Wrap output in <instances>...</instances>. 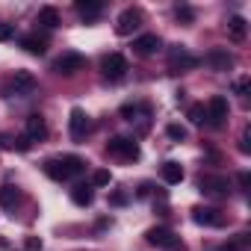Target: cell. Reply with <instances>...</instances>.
<instances>
[{
  "label": "cell",
  "mask_w": 251,
  "mask_h": 251,
  "mask_svg": "<svg viewBox=\"0 0 251 251\" xmlns=\"http://www.w3.org/2000/svg\"><path fill=\"white\" fill-rule=\"evenodd\" d=\"M145 236H148L151 245H157V248H163V251H186L183 239H180L177 233H172L169 227H151Z\"/></svg>",
  "instance_id": "1"
},
{
  "label": "cell",
  "mask_w": 251,
  "mask_h": 251,
  "mask_svg": "<svg viewBox=\"0 0 251 251\" xmlns=\"http://www.w3.org/2000/svg\"><path fill=\"white\" fill-rule=\"evenodd\" d=\"M198 189L204 195H213V198H227L230 195V180L225 175H201Z\"/></svg>",
  "instance_id": "2"
},
{
  "label": "cell",
  "mask_w": 251,
  "mask_h": 251,
  "mask_svg": "<svg viewBox=\"0 0 251 251\" xmlns=\"http://www.w3.org/2000/svg\"><path fill=\"white\" fill-rule=\"evenodd\" d=\"M106 154L109 157H118V160H139V145L133 139H124V136H115L106 142Z\"/></svg>",
  "instance_id": "3"
},
{
  "label": "cell",
  "mask_w": 251,
  "mask_h": 251,
  "mask_svg": "<svg viewBox=\"0 0 251 251\" xmlns=\"http://www.w3.org/2000/svg\"><path fill=\"white\" fill-rule=\"evenodd\" d=\"M204 109H207V124H210V127H222V124L227 121V112H230L225 95H213Z\"/></svg>",
  "instance_id": "4"
},
{
  "label": "cell",
  "mask_w": 251,
  "mask_h": 251,
  "mask_svg": "<svg viewBox=\"0 0 251 251\" xmlns=\"http://www.w3.org/2000/svg\"><path fill=\"white\" fill-rule=\"evenodd\" d=\"M68 130H71V139L74 142H83L89 136V130H92V121H89V115L80 106H74L71 115H68Z\"/></svg>",
  "instance_id": "5"
},
{
  "label": "cell",
  "mask_w": 251,
  "mask_h": 251,
  "mask_svg": "<svg viewBox=\"0 0 251 251\" xmlns=\"http://www.w3.org/2000/svg\"><path fill=\"white\" fill-rule=\"evenodd\" d=\"M100 68H103V77L115 83V80H124V74H127V59H124L121 53H106Z\"/></svg>",
  "instance_id": "6"
},
{
  "label": "cell",
  "mask_w": 251,
  "mask_h": 251,
  "mask_svg": "<svg viewBox=\"0 0 251 251\" xmlns=\"http://www.w3.org/2000/svg\"><path fill=\"white\" fill-rule=\"evenodd\" d=\"M201 65V59L195 56V53H189L186 48H175L172 53H169V68L172 71H192V68H198Z\"/></svg>",
  "instance_id": "7"
},
{
  "label": "cell",
  "mask_w": 251,
  "mask_h": 251,
  "mask_svg": "<svg viewBox=\"0 0 251 251\" xmlns=\"http://www.w3.org/2000/svg\"><path fill=\"white\" fill-rule=\"evenodd\" d=\"M139 24H142V12L139 9H124L118 15V21H115V33L118 36H130Z\"/></svg>",
  "instance_id": "8"
},
{
  "label": "cell",
  "mask_w": 251,
  "mask_h": 251,
  "mask_svg": "<svg viewBox=\"0 0 251 251\" xmlns=\"http://www.w3.org/2000/svg\"><path fill=\"white\" fill-rule=\"evenodd\" d=\"M83 65H86V59H83L80 53H62V56L53 62V71H56V74H65V77H71V74H77Z\"/></svg>",
  "instance_id": "9"
},
{
  "label": "cell",
  "mask_w": 251,
  "mask_h": 251,
  "mask_svg": "<svg viewBox=\"0 0 251 251\" xmlns=\"http://www.w3.org/2000/svg\"><path fill=\"white\" fill-rule=\"evenodd\" d=\"M192 219H195L198 225H204V227H222V225H225V216H222V210H216V207H195V210H192Z\"/></svg>",
  "instance_id": "10"
},
{
  "label": "cell",
  "mask_w": 251,
  "mask_h": 251,
  "mask_svg": "<svg viewBox=\"0 0 251 251\" xmlns=\"http://www.w3.org/2000/svg\"><path fill=\"white\" fill-rule=\"evenodd\" d=\"M207 65H210L213 71H230V68H233V56H230L227 50H222V48H213V50L207 53Z\"/></svg>",
  "instance_id": "11"
},
{
  "label": "cell",
  "mask_w": 251,
  "mask_h": 251,
  "mask_svg": "<svg viewBox=\"0 0 251 251\" xmlns=\"http://www.w3.org/2000/svg\"><path fill=\"white\" fill-rule=\"evenodd\" d=\"M48 136V124H45V118L39 115V112H33L30 118H27V139L30 142H42Z\"/></svg>",
  "instance_id": "12"
},
{
  "label": "cell",
  "mask_w": 251,
  "mask_h": 251,
  "mask_svg": "<svg viewBox=\"0 0 251 251\" xmlns=\"http://www.w3.org/2000/svg\"><path fill=\"white\" fill-rule=\"evenodd\" d=\"M133 48H136V53L151 56V53H157V48H160V36H157V33H145V36H139V39L133 42Z\"/></svg>",
  "instance_id": "13"
},
{
  "label": "cell",
  "mask_w": 251,
  "mask_h": 251,
  "mask_svg": "<svg viewBox=\"0 0 251 251\" xmlns=\"http://www.w3.org/2000/svg\"><path fill=\"white\" fill-rule=\"evenodd\" d=\"M12 89H15V95H30V92L36 89V77H33L30 71H15Z\"/></svg>",
  "instance_id": "14"
},
{
  "label": "cell",
  "mask_w": 251,
  "mask_h": 251,
  "mask_svg": "<svg viewBox=\"0 0 251 251\" xmlns=\"http://www.w3.org/2000/svg\"><path fill=\"white\" fill-rule=\"evenodd\" d=\"M77 15L80 18H86V21H92V18H98L100 12H103V3L100 0H77Z\"/></svg>",
  "instance_id": "15"
},
{
  "label": "cell",
  "mask_w": 251,
  "mask_h": 251,
  "mask_svg": "<svg viewBox=\"0 0 251 251\" xmlns=\"http://www.w3.org/2000/svg\"><path fill=\"white\" fill-rule=\"evenodd\" d=\"M21 48H24L27 53H36V56H42V53L48 50V39L33 33V36H24V39H21Z\"/></svg>",
  "instance_id": "16"
},
{
  "label": "cell",
  "mask_w": 251,
  "mask_h": 251,
  "mask_svg": "<svg viewBox=\"0 0 251 251\" xmlns=\"http://www.w3.org/2000/svg\"><path fill=\"white\" fill-rule=\"evenodd\" d=\"M227 36H230L233 42H245V36H248V24H245V18L233 15V18L227 21Z\"/></svg>",
  "instance_id": "17"
},
{
  "label": "cell",
  "mask_w": 251,
  "mask_h": 251,
  "mask_svg": "<svg viewBox=\"0 0 251 251\" xmlns=\"http://www.w3.org/2000/svg\"><path fill=\"white\" fill-rule=\"evenodd\" d=\"M59 160H62V166H65V175H68V180L86 172V163H83L77 154H65V157H59Z\"/></svg>",
  "instance_id": "18"
},
{
  "label": "cell",
  "mask_w": 251,
  "mask_h": 251,
  "mask_svg": "<svg viewBox=\"0 0 251 251\" xmlns=\"http://www.w3.org/2000/svg\"><path fill=\"white\" fill-rule=\"evenodd\" d=\"M71 201H74V204H80V207H89V204L95 201V189H92L89 183H80V186H74V189H71Z\"/></svg>",
  "instance_id": "19"
},
{
  "label": "cell",
  "mask_w": 251,
  "mask_h": 251,
  "mask_svg": "<svg viewBox=\"0 0 251 251\" xmlns=\"http://www.w3.org/2000/svg\"><path fill=\"white\" fill-rule=\"evenodd\" d=\"M21 201V192L12 186V183H3L0 186V207H6V210H12L15 204Z\"/></svg>",
  "instance_id": "20"
},
{
  "label": "cell",
  "mask_w": 251,
  "mask_h": 251,
  "mask_svg": "<svg viewBox=\"0 0 251 251\" xmlns=\"http://www.w3.org/2000/svg\"><path fill=\"white\" fill-rule=\"evenodd\" d=\"M160 175H163V180L166 183H180L183 180V169H180V163H163V169H160Z\"/></svg>",
  "instance_id": "21"
},
{
  "label": "cell",
  "mask_w": 251,
  "mask_h": 251,
  "mask_svg": "<svg viewBox=\"0 0 251 251\" xmlns=\"http://www.w3.org/2000/svg\"><path fill=\"white\" fill-rule=\"evenodd\" d=\"M45 175H48L50 180H68V175H65V166H62V160H59V157L45 163Z\"/></svg>",
  "instance_id": "22"
},
{
  "label": "cell",
  "mask_w": 251,
  "mask_h": 251,
  "mask_svg": "<svg viewBox=\"0 0 251 251\" xmlns=\"http://www.w3.org/2000/svg\"><path fill=\"white\" fill-rule=\"evenodd\" d=\"M39 24H42V27H48V30L59 27V12H56L53 6H45V9H39Z\"/></svg>",
  "instance_id": "23"
},
{
  "label": "cell",
  "mask_w": 251,
  "mask_h": 251,
  "mask_svg": "<svg viewBox=\"0 0 251 251\" xmlns=\"http://www.w3.org/2000/svg\"><path fill=\"white\" fill-rule=\"evenodd\" d=\"M189 121H192V124H204V121H207L204 103H192V106H189Z\"/></svg>",
  "instance_id": "24"
},
{
  "label": "cell",
  "mask_w": 251,
  "mask_h": 251,
  "mask_svg": "<svg viewBox=\"0 0 251 251\" xmlns=\"http://www.w3.org/2000/svg\"><path fill=\"white\" fill-rule=\"evenodd\" d=\"M245 245H248V236L242 233L239 239H230V242H225V245H219V251H245Z\"/></svg>",
  "instance_id": "25"
},
{
  "label": "cell",
  "mask_w": 251,
  "mask_h": 251,
  "mask_svg": "<svg viewBox=\"0 0 251 251\" xmlns=\"http://www.w3.org/2000/svg\"><path fill=\"white\" fill-rule=\"evenodd\" d=\"M139 112H148V106H139V103H124V106H121V115L127 118V121H133Z\"/></svg>",
  "instance_id": "26"
},
{
  "label": "cell",
  "mask_w": 251,
  "mask_h": 251,
  "mask_svg": "<svg viewBox=\"0 0 251 251\" xmlns=\"http://www.w3.org/2000/svg\"><path fill=\"white\" fill-rule=\"evenodd\" d=\"M175 15H177V21H183V24H192V21H195L192 6H177V9H175Z\"/></svg>",
  "instance_id": "27"
},
{
  "label": "cell",
  "mask_w": 251,
  "mask_h": 251,
  "mask_svg": "<svg viewBox=\"0 0 251 251\" xmlns=\"http://www.w3.org/2000/svg\"><path fill=\"white\" fill-rule=\"evenodd\" d=\"M106 183H109V172L106 169H98L92 175V186H106Z\"/></svg>",
  "instance_id": "28"
},
{
  "label": "cell",
  "mask_w": 251,
  "mask_h": 251,
  "mask_svg": "<svg viewBox=\"0 0 251 251\" xmlns=\"http://www.w3.org/2000/svg\"><path fill=\"white\" fill-rule=\"evenodd\" d=\"M175 142H180V139H186V127H180V124H169V130H166Z\"/></svg>",
  "instance_id": "29"
},
{
  "label": "cell",
  "mask_w": 251,
  "mask_h": 251,
  "mask_svg": "<svg viewBox=\"0 0 251 251\" xmlns=\"http://www.w3.org/2000/svg\"><path fill=\"white\" fill-rule=\"evenodd\" d=\"M127 201H130V195H127V192H121V189L109 195V204H112V207H124Z\"/></svg>",
  "instance_id": "30"
},
{
  "label": "cell",
  "mask_w": 251,
  "mask_h": 251,
  "mask_svg": "<svg viewBox=\"0 0 251 251\" xmlns=\"http://www.w3.org/2000/svg\"><path fill=\"white\" fill-rule=\"evenodd\" d=\"M248 86H251V80H248V77H239V80L233 83V92H236V95H245Z\"/></svg>",
  "instance_id": "31"
},
{
  "label": "cell",
  "mask_w": 251,
  "mask_h": 251,
  "mask_svg": "<svg viewBox=\"0 0 251 251\" xmlns=\"http://www.w3.org/2000/svg\"><path fill=\"white\" fill-rule=\"evenodd\" d=\"M24 245H27V251H42V239L39 236H27Z\"/></svg>",
  "instance_id": "32"
},
{
  "label": "cell",
  "mask_w": 251,
  "mask_h": 251,
  "mask_svg": "<svg viewBox=\"0 0 251 251\" xmlns=\"http://www.w3.org/2000/svg\"><path fill=\"white\" fill-rule=\"evenodd\" d=\"M12 39V24H0V42H9Z\"/></svg>",
  "instance_id": "33"
},
{
  "label": "cell",
  "mask_w": 251,
  "mask_h": 251,
  "mask_svg": "<svg viewBox=\"0 0 251 251\" xmlns=\"http://www.w3.org/2000/svg\"><path fill=\"white\" fill-rule=\"evenodd\" d=\"M30 145H33V142H30L27 136H21V139H15V148H18V151H30Z\"/></svg>",
  "instance_id": "34"
},
{
  "label": "cell",
  "mask_w": 251,
  "mask_h": 251,
  "mask_svg": "<svg viewBox=\"0 0 251 251\" xmlns=\"http://www.w3.org/2000/svg\"><path fill=\"white\" fill-rule=\"evenodd\" d=\"M239 186H242V189H248V186H251V175H248V172H242V175H239Z\"/></svg>",
  "instance_id": "35"
},
{
  "label": "cell",
  "mask_w": 251,
  "mask_h": 251,
  "mask_svg": "<svg viewBox=\"0 0 251 251\" xmlns=\"http://www.w3.org/2000/svg\"><path fill=\"white\" fill-rule=\"evenodd\" d=\"M239 151H242V154H248V151H251V148H248V133L242 136V142H239Z\"/></svg>",
  "instance_id": "36"
}]
</instances>
